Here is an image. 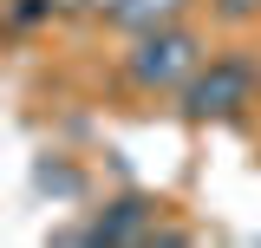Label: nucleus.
<instances>
[{
	"label": "nucleus",
	"instance_id": "nucleus-1",
	"mask_svg": "<svg viewBox=\"0 0 261 248\" xmlns=\"http://www.w3.org/2000/svg\"><path fill=\"white\" fill-rule=\"evenodd\" d=\"M248 98H255V65L248 59H216L209 72H196L183 85V111L196 124H216V118H235Z\"/></svg>",
	"mask_w": 261,
	"mask_h": 248
},
{
	"label": "nucleus",
	"instance_id": "nucleus-2",
	"mask_svg": "<svg viewBox=\"0 0 261 248\" xmlns=\"http://www.w3.org/2000/svg\"><path fill=\"white\" fill-rule=\"evenodd\" d=\"M124 72H130V85L163 92V85H176V79L196 72V39L183 27H150V33H137V53H130Z\"/></svg>",
	"mask_w": 261,
	"mask_h": 248
},
{
	"label": "nucleus",
	"instance_id": "nucleus-3",
	"mask_svg": "<svg viewBox=\"0 0 261 248\" xmlns=\"http://www.w3.org/2000/svg\"><path fill=\"white\" fill-rule=\"evenodd\" d=\"M144 235H150L144 203H118L111 216H98V222H92V235H85V242H144Z\"/></svg>",
	"mask_w": 261,
	"mask_h": 248
},
{
	"label": "nucleus",
	"instance_id": "nucleus-4",
	"mask_svg": "<svg viewBox=\"0 0 261 248\" xmlns=\"http://www.w3.org/2000/svg\"><path fill=\"white\" fill-rule=\"evenodd\" d=\"M183 13V0H124L118 7V20H124L130 33H150V27H170Z\"/></svg>",
	"mask_w": 261,
	"mask_h": 248
},
{
	"label": "nucleus",
	"instance_id": "nucleus-5",
	"mask_svg": "<svg viewBox=\"0 0 261 248\" xmlns=\"http://www.w3.org/2000/svg\"><path fill=\"white\" fill-rule=\"evenodd\" d=\"M46 13H53V0H46V7H39V0H13V20H20V27H33V20H46Z\"/></svg>",
	"mask_w": 261,
	"mask_h": 248
},
{
	"label": "nucleus",
	"instance_id": "nucleus-6",
	"mask_svg": "<svg viewBox=\"0 0 261 248\" xmlns=\"http://www.w3.org/2000/svg\"><path fill=\"white\" fill-rule=\"evenodd\" d=\"M255 7H261V0H222V13H228V20H248Z\"/></svg>",
	"mask_w": 261,
	"mask_h": 248
},
{
	"label": "nucleus",
	"instance_id": "nucleus-7",
	"mask_svg": "<svg viewBox=\"0 0 261 248\" xmlns=\"http://www.w3.org/2000/svg\"><path fill=\"white\" fill-rule=\"evenodd\" d=\"M85 7H105V13H118V7H124V0H85Z\"/></svg>",
	"mask_w": 261,
	"mask_h": 248
}]
</instances>
